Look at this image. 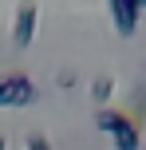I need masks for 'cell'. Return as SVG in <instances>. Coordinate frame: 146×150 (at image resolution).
<instances>
[{"mask_svg": "<svg viewBox=\"0 0 146 150\" xmlns=\"http://www.w3.org/2000/svg\"><path fill=\"white\" fill-rule=\"evenodd\" d=\"M95 122H99V130H107V134L115 138V150H142V134L130 122V115L115 111V107H103V111L95 115Z\"/></svg>", "mask_w": 146, "mask_h": 150, "instance_id": "6da1fadb", "label": "cell"}, {"mask_svg": "<svg viewBox=\"0 0 146 150\" xmlns=\"http://www.w3.org/2000/svg\"><path fill=\"white\" fill-rule=\"evenodd\" d=\"M36 99V83L28 75H0V107H28Z\"/></svg>", "mask_w": 146, "mask_h": 150, "instance_id": "7a4b0ae2", "label": "cell"}, {"mask_svg": "<svg viewBox=\"0 0 146 150\" xmlns=\"http://www.w3.org/2000/svg\"><path fill=\"white\" fill-rule=\"evenodd\" d=\"M36 16H39L36 0H20L16 20H12V40H16V47H28V44H32V36H36Z\"/></svg>", "mask_w": 146, "mask_h": 150, "instance_id": "3957f363", "label": "cell"}, {"mask_svg": "<svg viewBox=\"0 0 146 150\" xmlns=\"http://www.w3.org/2000/svg\"><path fill=\"white\" fill-rule=\"evenodd\" d=\"M107 4H111V16H115L118 36H134V28H138V12H142V8L134 4V0H107Z\"/></svg>", "mask_w": 146, "mask_h": 150, "instance_id": "277c9868", "label": "cell"}, {"mask_svg": "<svg viewBox=\"0 0 146 150\" xmlns=\"http://www.w3.org/2000/svg\"><path fill=\"white\" fill-rule=\"evenodd\" d=\"M111 91H115V79H111V75H95V83H91V95L99 99V103H107V99H111Z\"/></svg>", "mask_w": 146, "mask_h": 150, "instance_id": "5b68a950", "label": "cell"}, {"mask_svg": "<svg viewBox=\"0 0 146 150\" xmlns=\"http://www.w3.org/2000/svg\"><path fill=\"white\" fill-rule=\"evenodd\" d=\"M24 150H51V142H47L44 134H28L24 138Z\"/></svg>", "mask_w": 146, "mask_h": 150, "instance_id": "8992f818", "label": "cell"}, {"mask_svg": "<svg viewBox=\"0 0 146 150\" xmlns=\"http://www.w3.org/2000/svg\"><path fill=\"white\" fill-rule=\"evenodd\" d=\"M134 4H138V8H146V0H134Z\"/></svg>", "mask_w": 146, "mask_h": 150, "instance_id": "52a82bcc", "label": "cell"}, {"mask_svg": "<svg viewBox=\"0 0 146 150\" xmlns=\"http://www.w3.org/2000/svg\"><path fill=\"white\" fill-rule=\"evenodd\" d=\"M0 150H4V134H0Z\"/></svg>", "mask_w": 146, "mask_h": 150, "instance_id": "ba28073f", "label": "cell"}]
</instances>
